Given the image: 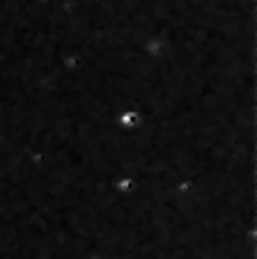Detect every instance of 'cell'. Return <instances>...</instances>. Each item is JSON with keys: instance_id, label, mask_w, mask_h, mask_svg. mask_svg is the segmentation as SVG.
Wrapping results in <instances>:
<instances>
[{"instance_id": "obj_1", "label": "cell", "mask_w": 257, "mask_h": 259, "mask_svg": "<svg viewBox=\"0 0 257 259\" xmlns=\"http://www.w3.org/2000/svg\"><path fill=\"white\" fill-rule=\"evenodd\" d=\"M122 122H124V124H131V126H133V124H138V113H126L124 117H122Z\"/></svg>"}]
</instances>
